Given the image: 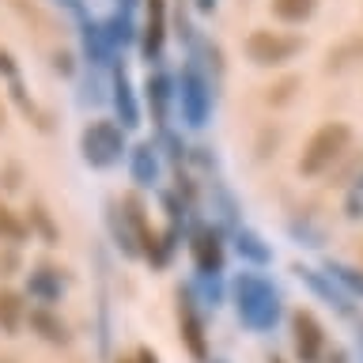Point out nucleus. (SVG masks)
<instances>
[{"mask_svg":"<svg viewBox=\"0 0 363 363\" xmlns=\"http://www.w3.org/2000/svg\"><path fill=\"white\" fill-rule=\"evenodd\" d=\"M235 306H238L242 325L257 329V333L272 329L280 318V295L265 277H257V272H242V277L235 280Z\"/></svg>","mask_w":363,"mask_h":363,"instance_id":"f257e3e1","label":"nucleus"},{"mask_svg":"<svg viewBox=\"0 0 363 363\" xmlns=\"http://www.w3.org/2000/svg\"><path fill=\"white\" fill-rule=\"evenodd\" d=\"M348 144H352V129H348L345 121L322 125V129H318L311 140H306V147H303V155H299V174L314 178V174H322V170H329L340 155L348 152Z\"/></svg>","mask_w":363,"mask_h":363,"instance_id":"f03ea898","label":"nucleus"},{"mask_svg":"<svg viewBox=\"0 0 363 363\" xmlns=\"http://www.w3.org/2000/svg\"><path fill=\"white\" fill-rule=\"evenodd\" d=\"M79 152H84V163L95 167V170L113 167V163L121 159V152H125V133H121V125H118V121H106V118L91 121L87 129L79 133Z\"/></svg>","mask_w":363,"mask_h":363,"instance_id":"7ed1b4c3","label":"nucleus"},{"mask_svg":"<svg viewBox=\"0 0 363 363\" xmlns=\"http://www.w3.org/2000/svg\"><path fill=\"white\" fill-rule=\"evenodd\" d=\"M110 231L118 238L121 254L129 257H140V242L147 235V216H144V204L140 197H121V201H110Z\"/></svg>","mask_w":363,"mask_h":363,"instance_id":"20e7f679","label":"nucleus"},{"mask_svg":"<svg viewBox=\"0 0 363 363\" xmlns=\"http://www.w3.org/2000/svg\"><path fill=\"white\" fill-rule=\"evenodd\" d=\"M303 50V38L295 34H280V30H254L246 38V57L261 68H277L284 61H291Z\"/></svg>","mask_w":363,"mask_h":363,"instance_id":"39448f33","label":"nucleus"},{"mask_svg":"<svg viewBox=\"0 0 363 363\" xmlns=\"http://www.w3.org/2000/svg\"><path fill=\"white\" fill-rule=\"evenodd\" d=\"M178 99H182V113H186V125L201 129L212 113V91L204 84V76L197 72L193 65L182 68V79H178Z\"/></svg>","mask_w":363,"mask_h":363,"instance_id":"423d86ee","label":"nucleus"},{"mask_svg":"<svg viewBox=\"0 0 363 363\" xmlns=\"http://www.w3.org/2000/svg\"><path fill=\"white\" fill-rule=\"evenodd\" d=\"M291 345L299 363H318L325 352V329L311 311H295L291 314Z\"/></svg>","mask_w":363,"mask_h":363,"instance_id":"0eeeda50","label":"nucleus"},{"mask_svg":"<svg viewBox=\"0 0 363 363\" xmlns=\"http://www.w3.org/2000/svg\"><path fill=\"white\" fill-rule=\"evenodd\" d=\"M178 337L193 359L208 363V337H204V322L189 299V291H178Z\"/></svg>","mask_w":363,"mask_h":363,"instance_id":"6e6552de","label":"nucleus"},{"mask_svg":"<svg viewBox=\"0 0 363 363\" xmlns=\"http://www.w3.org/2000/svg\"><path fill=\"white\" fill-rule=\"evenodd\" d=\"M189 250H193V265H197L201 277H220L223 272V242L212 227H197Z\"/></svg>","mask_w":363,"mask_h":363,"instance_id":"1a4fd4ad","label":"nucleus"},{"mask_svg":"<svg viewBox=\"0 0 363 363\" xmlns=\"http://www.w3.org/2000/svg\"><path fill=\"white\" fill-rule=\"evenodd\" d=\"M167 42V0H147L144 4V27H140V50L147 61H159Z\"/></svg>","mask_w":363,"mask_h":363,"instance_id":"9d476101","label":"nucleus"},{"mask_svg":"<svg viewBox=\"0 0 363 363\" xmlns=\"http://www.w3.org/2000/svg\"><path fill=\"white\" fill-rule=\"evenodd\" d=\"M113 110H118V121L121 129H136L140 125V106H136V91L125 76V68L113 72Z\"/></svg>","mask_w":363,"mask_h":363,"instance_id":"9b49d317","label":"nucleus"},{"mask_svg":"<svg viewBox=\"0 0 363 363\" xmlns=\"http://www.w3.org/2000/svg\"><path fill=\"white\" fill-rule=\"evenodd\" d=\"M84 53L91 65H110L113 61V42H110V30L106 23H84Z\"/></svg>","mask_w":363,"mask_h":363,"instance_id":"f8f14e48","label":"nucleus"},{"mask_svg":"<svg viewBox=\"0 0 363 363\" xmlns=\"http://www.w3.org/2000/svg\"><path fill=\"white\" fill-rule=\"evenodd\" d=\"M144 99H147V110H152V121L163 129L167 125V106H170V79L163 72H152L144 79Z\"/></svg>","mask_w":363,"mask_h":363,"instance_id":"ddd939ff","label":"nucleus"},{"mask_svg":"<svg viewBox=\"0 0 363 363\" xmlns=\"http://www.w3.org/2000/svg\"><path fill=\"white\" fill-rule=\"evenodd\" d=\"M129 170H133V182L136 186H155L159 182V155L152 144H136L129 152Z\"/></svg>","mask_w":363,"mask_h":363,"instance_id":"4468645a","label":"nucleus"},{"mask_svg":"<svg viewBox=\"0 0 363 363\" xmlns=\"http://www.w3.org/2000/svg\"><path fill=\"white\" fill-rule=\"evenodd\" d=\"M27 288H30V299L38 303H53L57 295H61V272L50 269V265H38L27 277Z\"/></svg>","mask_w":363,"mask_h":363,"instance_id":"2eb2a0df","label":"nucleus"},{"mask_svg":"<svg viewBox=\"0 0 363 363\" xmlns=\"http://www.w3.org/2000/svg\"><path fill=\"white\" fill-rule=\"evenodd\" d=\"M27 322V303H23L19 291L0 288V329L4 333H19V325Z\"/></svg>","mask_w":363,"mask_h":363,"instance_id":"dca6fc26","label":"nucleus"},{"mask_svg":"<svg viewBox=\"0 0 363 363\" xmlns=\"http://www.w3.org/2000/svg\"><path fill=\"white\" fill-rule=\"evenodd\" d=\"M27 322H30L34 333H38L42 340H50V345H65V340H68L65 322H61L57 314H50V311H30V314H27Z\"/></svg>","mask_w":363,"mask_h":363,"instance_id":"f3484780","label":"nucleus"},{"mask_svg":"<svg viewBox=\"0 0 363 363\" xmlns=\"http://www.w3.org/2000/svg\"><path fill=\"white\" fill-rule=\"evenodd\" d=\"M235 250H238V254H242L246 261H254V265H265V261L272 257V250L261 242L254 231H242V227L235 231Z\"/></svg>","mask_w":363,"mask_h":363,"instance_id":"a211bd4d","label":"nucleus"},{"mask_svg":"<svg viewBox=\"0 0 363 363\" xmlns=\"http://www.w3.org/2000/svg\"><path fill=\"white\" fill-rule=\"evenodd\" d=\"M295 272H299V277L306 280V284H311V288L318 291V295H325V299L329 303H333V306H340V311H348V303H345V291H337L333 288V277H322V272H314V269H303V265H295Z\"/></svg>","mask_w":363,"mask_h":363,"instance_id":"6ab92c4d","label":"nucleus"},{"mask_svg":"<svg viewBox=\"0 0 363 363\" xmlns=\"http://www.w3.org/2000/svg\"><path fill=\"white\" fill-rule=\"evenodd\" d=\"M318 8V0H272V16L284 23H303L311 19V11Z\"/></svg>","mask_w":363,"mask_h":363,"instance_id":"aec40b11","label":"nucleus"},{"mask_svg":"<svg viewBox=\"0 0 363 363\" xmlns=\"http://www.w3.org/2000/svg\"><path fill=\"white\" fill-rule=\"evenodd\" d=\"M106 30H110V42H113V50H125V45H133L136 38H140V30L133 27V19H129V11H118L110 23H106Z\"/></svg>","mask_w":363,"mask_h":363,"instance_id":"412c9836","label":"nucleus"},{"mask_svg":"<svg viewBox=\"0 0 363 363\" xmlns=\"http://www.w3.org/2000/svg\"><path fill=\"white\" fill-rule=\"evenodd\" d=\"M27 212H30V220H27V227H30V231H38V235L45 238V242H50V246H53V242H57V238H61V231H57V223H53V216H50V212H45V204H38V201H34V204H30V208H27Z\"/></svg>","mask_w":363,"mask_h":363,"instance_id":"4be33fe9","label":"nucleus"},{"mask_svg":"<svg viewBox=\"0 0 363 363\" xmlns=\"http://www.w3.org/2000/svg\"><path fill=\"white\" fill-rule=\"evenodd\" d=\"M27 231H30V227L23 223L4 201H0V242H23V238H27Z\"/></svg>","mask_w":363,"mask_h":363,"instance_id":"5701e85b","label":"nucleus"},{"mask_svg":"<svg viewBox=\"0 0 363 363\" xmlns=\"http://www.w3.org/2000/svg\"><path fill=\"white\" fill-rule=\"evenodd\" d=\"M329 277L337 284H345L352 295H363V269H352L345 261H329Z\"/></svg>","mask_w":363,"mask_h":363,"instance_id":"b1692460","label":"nucleus"},{"mask_svg":"<svg viewBox=\"0 0 363 363\" xmlns=\"http://www.w3.org/2000/svg\"><path fill=\"white\" fill-rule=\"evenodd\" d=\"M295 84H299V79H284V84H277V87H269V102H272V106H280V102H288L291 99V87Z\"/></svg>","mask_w":363,"mask_h":363,"instance_id":"393cba45","label":"nucleus"},{"mask_svg":"<svg viewBox=\"0 0 363 363\" xmlns=\"http://www.w3.org/2000/svg\"><path fill=\"white\" fill-rule=\"evenodd\" d=\"M57 4H61L68 16H76L79 23H87V8H84V0H57Z\"/></svg>","mask_w":363,"mask_h":363,"instance_id":"a878e982","label":"nucleus"},{"mask_svg":"<svg viewBox=\"0 0 363 363\" xmlns=\"http://www.w3.org/2000/svg\"><path fill=\"white\" fill-rule=\"evenodd\" d=\"M16 265H19V257L11 254V250H4V254H0V277H11V272H16Z\"/></svg>","mask_w":363,"mask_h":363,"instance_id":"bb28decb","label":"nucleus"},{"mask_svg":"<svg viewBox=\"0 0 363 363\" xmlns=\"http://www.w3.org/2000/svg\"><path fill=\"white\" fill-rule=\"evenodd\" d=\"M16 72H19V68H16V61H11V53H8V50H0V76L16 79Z\"/></svg>","mask_w":363,"mask_h":363,"instance_id":"cd10ccee","label":"nucleus"},{"mask_svg":"<svg viewBox=\"0 0 363 363\" xmlns=\"http://www.w3.org/2000/svg\"><path fill=\"white\" fill-rule=\"evenodd\" d=\"M53 68L68 76V72H72V57H68V53H57V57H53Z\"/></svg>","mask_w":363,"mask_h":363,"instance_id":"c85d7f7f","label":"nucleus"},{"mask_svg":"<svg viewBox=\"0 0 363 363\" xmlns=\"http://www.w3.org/2000/svg\"><path fill=\"white\" fill-rule=\"evenodd\" d=\"M136 363H159V356L152 348H140V352H136Z\"/></svg>","mask_w":363,"mask_h":363,"instance_id":"c756f323","label":"nucleus"},{"mask_svg":"<svg viewBox=\"0 0 363 363\" xmlns=\"http://www.w3.org/2000/svg\"><path fill=\"white\" fill-rule=\"evenodd\" d=\"M197 8H201V11H212V8H216V0H197Z\"/></svg>","mask_w":363,"mask_h":363,"instance_id":"7c9ffc66","label":"nucleus"},{"mask_svg":"<svg viewBox=\"0 0 363 363\" xmlns=\"http://www.w3.org/2000/svg\"><path fill=\"white\" fill-rule=\"evenodd\" d=\"M133 4H136V0H121V11H129Z\"/></svg>","mask_w":363,"mask_h":363,"instance_id":"2f4dec72","label":"nucleus"},{"mask_svg":"<svg viewBox=\"0 0 363 363\" xmlns=\"http://www.w3.org/2000/svg\"><path fill=\"white\" fill-rule=\"evenodd\" d=\"M269 363H284V359H280V356H272V359H269Z\"/></svg>","mask_w":363,"mask_h":363,"instance_id":"473e14b6","label":"nucleus"},{"mask_svg":"<svg viewBox=\"0 0 363 363\" xmlns=\"http://www.w3.org/2000/svg\"><path fill=\"white\" fill-rule=\"evenodd\" d=\"M118 363H136V359H118Z\"/></svg>","mask_w":363,"mask_h":363,"instance_id":"72a5a7b5","label":"nucleus"},{"mask_svg":"<svg viewBox=\"0 0 363 363\" xmlns=\"http://www.w3.org/2000/svg\"><path fill=\"white\" fill-rule=\"evenodd\" d=\"M0 363H8V359H0Z\"/></svg>","mask_w":363,"mask_h":363,"instance_id":"f704fd0d","label":"nucleus"}]
</instances>
